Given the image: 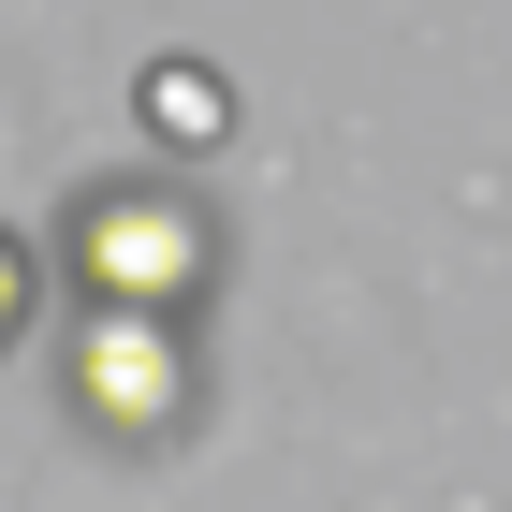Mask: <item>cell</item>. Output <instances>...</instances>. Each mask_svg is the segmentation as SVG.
Returning a JSON list of instances; mask_svg holds the SVG:
<instances>
[{
	"label": "cell",
	"instance_id": "obj_1",
	"mask_svg": "<svg viewBox=\"0 0 512 512\" xmlns=\"http://www.w3.org/2000/svg\"><path fill=\"white\" fill-rule=\"evenodd\" d=\"M59 264H74L88 308H132V322H191L205 278H220V220L191 191H88L59 220Z\"/></svg>",
	"mask_w": 512,
	"mask_h": 512
},
{
	"label": "cell",
	"instance_id": "obj_2",
	"mask_svg": "<svg viewBox=\"0 0 512 512\" xmlns=\"http://www.w3.org/2000/svg\"><path fill=\"white\" fill-rule=\"evenodd\" d=\"M59 395H74V425L88 439H118V454H161V439L191 425V322H132V308H88L74 322V352H59Z\"/></svg>",
	"mask_w": 512,
	"mask_h": 512
},
{
	"label": "cell",
	"instance_id": "obj_3",
	"mask_svg": "<svg viewBox=\"0 0 512 512\" xmlns=\"http://www.w3.org/2000/svg\"><path fill=\"white\" fill-rule=\"evenodd\" d=\"M147 132L161 147H220L235 132V88L205 74V59H147Z\"/></svg>",
	"mask_w": 512,
	"mask_h": 512
},
{
	"label": "cell",
	"instance_id": "obj_4",
	"mask_svg": "<svg viewBox=\"0 0 512 512\" xmlns=\"http://www.w3.org/2000/svg\"><path fill=\"white\" fill-rule=\"evenodd\" d=\"M30 308H44V249L15 235V220H0V352L30 337Z\"/></svg>",
	"mask_w": 512,
	"mask_h": 512
}]
</instances>
